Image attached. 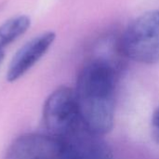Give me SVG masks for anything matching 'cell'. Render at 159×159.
<instances>
[{
  "mask_svg": "<svg viewBox=\"0 0 159 159\" xmlns=\"http://www.w3.org/2000/svg\"><path fill=\"white\" fill-rule=\"evenodd\" d=\"M43 121L48 135L61 141L72 136L83 125L75 89L68 87L55 89L45 102Z\"/></svg>",
  "mask_w": 159,
  "mask_h": 159,
  "instance_id": "3",
  "label": "cell"
},
{
  "mask_svg": "<svg viewBox=\"0 0 159 159\" xmlns=\"http://www.w3.org/2000/svg\"><path fill=\"white\" fill-rule=\"evenodd\" d=\"M5 159H74L65 142L44 134H27L8 148Z\"/></svg>",
  "mask_w": 159,
  "mask_h": 159,
  "instance_id": "4",
  "label": "cell"
},
{
  "mask_svg": "<svg viewBox=\"0 0 159 159\" xmlns=\"http://www.w3.org/2000/svg\"><path fill=\"white\" fill-rule=\"evenodd\" d=\"M123 54L144 64L159 61V9L147 11L126 28L120 42Z\"/></svg>",
  "mask_w": 159,
  "mask_h": 159,
  "instance_id": "2",
  "label": "cell"
},
{
  "mask_svg": "<svg viewBox=\"0 0 159 159\" xmlns=\"http://www.w3.org/2000/svg\"><path fill=\"white\" fill-rule=\"evenodd\" d=\"M4 58H5V50H0V66L4 61Z\"/></svg>",
  "mask_w": 159,
  "mask_h": 159,
  "instance_id": "9",
  "label": "cell"
},
{
  "mask_svg": "<svg viewBox=\"0 0 159 159\" xmlns=\"http://www.w3.org/2000/svg\"><path fill=\"white\" fill-rule=\"evenodd\" d=\"M31 26V19L27 15L13 17L0 25V50L23 35Z\"/></svg>",
  "mask_w": 159,
  "mask_h": 159,
  "instance_id": "7",
  "label": "cell"
},
{
  "mask_svg": "<svg viewBox=\"0 0 159 159\" xmlns=\"http://www.w3.org/2000/svg\"><path fill=\"white\" fill-rule=\"evenodd\" d=\"M56 39L54 32H46L25 43L13 56L7 73L8 82H15L31 70L48 52Z\"/></svg>",
  "mask_w": 159,
  "mask_h": 159,
  "instance_id": "5",
  "label": "cell"
},
{
  "mask_svg": "<svg viewBox=\"0 0 159 159\" xmlns=\"http://www.w3.org/2000/svg\"><path fill=\"white\" fill-rule=\"evenodd\" d=\"M116 75L105 61H93L80 71L75 89L83 126L92 134L110 132L115 121Z\"/></svg>",
  "mask_w": 159,
  "mask_h": 159,
  "instance_id": "1",
  "label": "cell"
},
{
  "mask_svg": "<svg viewBox=\"0 0 159 159\" xmlns=\"http://www.w3.org/2000/svg\"><path fill=\"white\" fill-rule=\"evenodd\" d=\"M74 159H113V155L100 136L89 132L83 125L67 140Z\"/></svg>",
  "mask_w": 159,
  "mask_h": 159,
  "instance_id": "6",
  "label": "cell"
},
{
  "mask_svg": "<svg viewBox=\"0 0 159 159\" xmlns=\"http://www.w3.org/2000/svg\"><path fill=\"white\" fill-rule=\"evenodd\" d=\"M152 130L153 135L159 143V105L153 114L152 117Z\"/></svg>",
  "mask_w": 159,
  "mask_h": 159,
  "instance_id": "8",
  "label": "cell"
}]
</instances>
